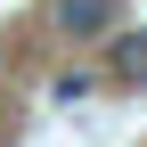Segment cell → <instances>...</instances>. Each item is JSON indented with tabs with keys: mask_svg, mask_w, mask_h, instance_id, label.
I'll list each match as a JSON object with an SVG mask.
<instances>
[{
	"mask_svg": "<svg viewBox=\"0 0 147 147\" xmlns=\"http://www.w3.org/2000/svg\"><path fill=\"white\" fill-rule=\"evenodd\" d=\"M106 25H115V0H57V33H74V41H90Z\"/></svg>",
	"mask_w": 147,
	"mask_h": 147,
	"instance_id": "obj_1",
	"label": "cell"
},
{
	"mask_svg": "<svg viewBox=\"0 0 147 147\" xmlns=\"http://www.w3.org/2000/svg\"><path fill=\"white\" fill-rule=\"evenodd\" d=\"M115 82H147V33L115 41Z\"/></svg>",
	"mask_w": 147,
	"mask_h": 147,
	"instance_id": "obj_2",
	"label": "cell"
}]
</instances>
